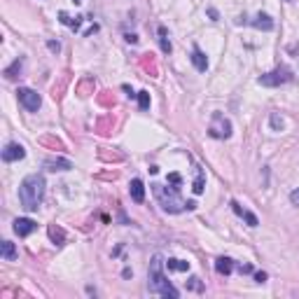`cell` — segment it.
Listing matches in <instances>:
<instances>
[{"label": "cell", "mask_w": 299, "mask_h": 299, "mask_svg": "<svg viewBox=\"0 0 299 299\" xmlns=\"http://www.w3.org/2000/svg\"><path fill=\"white\" fill-rule=\"evenodd\" d=\"M45 199V178L33 173L24 178V182L19 185V201L26 210H38L40 204Z\"/></svg>", "instance_id": "6da1fadb"}, {"label": "cell", "mask_w": 299, "mask_h": 299, "mask_svg": "<svg viewBox=\"0 0 299 299\" xmlns=\"http://www.w3.org/2000/svg\"><path fill=\"white\" fill-rule=\"evenodd\" d=\"M164 267H166V260L161 255H155L152 262H150V290L157 292V295H161V297H173V299L180 297V292L166 281V276L161 271Z\"/></svg>", "instance_id": "7a4b0ae2"}, {"label": "cell", "mask_w": 299, "mask_h": 299, "mask_svg": "<svg viewBox=\"0 0 299 299\" xmlns=\"http://www.w3.org/2000/svg\"><path fill=\"white\" fill-rule=\"evenodd\" d=\"M152 189H155V196L157 201H159V206L166 210V213H182V210H189V206L182 201L180 196H178V187H171L166 189L164 185H152Z\"/></svg>", "instance_id": "3957f363"}, {"label": "cell", "mask_w": 299, "mask_h": 299, "mask_svg": "<svg viewBox=\"0 0 299 299\" xmlns=\"http://www.w3.org/2000/svg\"><path fill=\"white\" fill-rule=\"evenodd\" d=\"M208 133L213 138H229V136H232V122L224 117V115L215 112V115H213V122H210Z\"/></svg>", "instance_id": "277c9868"}, {"label": "cell", "mask_w": 299, "mask_h": 299, "mask_svg": "<svg viewBox=\"0 0 299 299\" xmlns=\"http://www.w3.org/2000/svg\"><path fill=\"white\" fill-rule=\"evenodd\" d=\"M290 79H292V75H290L287 68H276L271 73H264V75H262L260 84L262 87H281V84H285Z\"/></svg>", "instance_id": "5b68a950"}, {"label": "cell", "mask_w": 299, "mask_h": 299, "mask_svg": "<svg viewBox=\"0 0 299 299\" xmlns=\"http://www.w3.org/2000/svg\"><path fill=\"white\" fill-rule=\"evenodd\" d=\"M16 98H19V103L24 105L28 112H38V110H40V103H42V98H40L38 91L28 89V87H24V89L16 91Z\"/></svg>", "instance_id": "8992f818"}, {"label": "cell", "mask_w": 299, "mask_h": 299, "mask_svg": "<svg viewBox=\"0 0 299 299\" xmlns=\"http://www.w3.org/2000/svg\"><path fill=\"white\" fill-rule=\"evenodd\" d=\"M24 157H26V150H24V145H19V143H7L5 150H2V159L5 161H19Z\"/></svg>", "instance_id": "52a82bcc"}, {"label": "cell", "mask_w": 299, "mask_h": 299, "mask_svg": "<svg viewBox=\"0 0 299 299\" xmlns=\"http://www.w3.org/2000/svg\"><path fill=\"white\" fill-rule=\"evenodd\" d=\"M35 227H38V224L31 220V218H16V220H14V232H16L19 236L33 234V232H35Z\"/></svg>", "instance_id": "ba28073f"}, {"label": "cell", "mask_w": 299, "mask_h": 299, "mask_svg": "<svg viewBox=\"0 0 299 299\" xmlns=\"http://www.w3.org/2000/svg\"><path fill=\"white\" fill-rule=\"evenodd\" d=\"M129 194H131V199H133L136 204H143V201H145V185H143V180L133 178V180H131V185H129Z\"/></svg>", "instance_id": "9c48e42d"}, {"label": "cell", "mask_w": 299, "mask_h": 299, "mask_svg": "<svg viewBox=\"0 0 299 299\" xmlns=\"http://www.w3.org/2000/svg\"><path fill=\"white\" fill-rule=\"evenodd\" d=\"M189 59H192V63H194V68L199 73H206V70H208V59H206V54L201 52L199 47L192 49V56H189Z\"/></svg>", "instance_id": "30bf717a"}, {"label": "cell", "mask_w": 299, "mask_h": 299, "mask_svg": "<svg viewBox=\"0 0 299 299\" xmlns=\"http://www.w3.org/2000/svg\"><path fill=\"white\" fill-rule=\"evenodd\" d=\"M215 271L222 273V276H229L234 271V260L232 257H218L215 260Z\"/></svg>", "instance_id": "8fae6325"}, {"label": "cell", "mask_w": 299, "mask_h": 299, "mask_svg": "<svg viewBox=\"0 0 299 299\" xmlns=\"http://www.w3.org/2000/svg\"><path fill=\"white\" fill-rule=\"evenodd\" d=\"M45 169L47 171H70L73 164H70L68 159H47V161H45Z\"/></svg>", "instance_id": "7c38bea8"}, {"label": "cell", "mask_w": 299, "mask_h": 299, "mask_svg": "<svg viewBox=\"0 0 299 299\" xmlns=\"http://www.w3.org/2000/svg\"><path fill=\"white\" fill-rule=\"evenodd\" d=\"M232 208H234L236 215H238V218H243V220H246L248 224H250V227H257V224H260V220H257V218H255L252 213H248L246 208H241V206H238L236 201H232Z\"/></svg>", "instance_id": "4fadbf2b"}, {"label": "cell", "mask_w": 299, "mask_h": 299, "mask_svg": "<svg viewBox=\"0 0 299 299\" xmlns=\"http://www.w3.org/2000/svg\"><path fill=\"white\" fill-rule=\"evenodd\" d=\"M252 26L262 28V31H271L273 21H271V16H269V14H257V16H255V21H252Z\"/></svg>", "instance_id": "5bb4252c"}, {"label": "cell", "mask_w": 299, "mask_h": 299, "mask_svg": "<svg viewBox=\"0 0 299 299\" xmlns=\"http://www.w3.org/2000/svg\"><path fill=\"white\" fill-rule=\"evenodd\" d=\"M166 269H169V271H187V269H189V262L169 257V260H166Z\"/></svg>", "instance_id": "9a60e30c"}, {"label": "cell", "mask_w": 299, "mask_h": 299, "mask_svg": "<svg viewBox=\"0 0 299 299\" xmlns=\"http://www.w3.org/2000/svg\"><path fill=\"white\" fill-rule=\"evenodd\" d=\"M47 232H49V238H52L56 246H61V243L65 241V232L61 229V227H56V224H49V229H47Z\"/></svg>", "instance_id": "2e32d148"}, {"label": "cell", "mask_w": 299, "mask_h": 299, "mask_svg": "<svg viewBox=\"0 0 299 299\" xmlns=\"http://www.w3.org/2000/svg\"><path fill=\"white\" fill-rule=\"evenodd\" d=\"M0 255H2V260H14V257H16V248H14L12 241H2Z\"/></svg>", "instance_id": "e0dca14e"}, {"label": "cell", "mask_w": 299, "mask_h": 299, "mask_svg": "<svg viewBox=\"0 0 299 299\" xmlns=\"http://www.w3.org/2000/svg\"><path fill=\"white\" fill-rule=\"evenodd\" d=\"M21 68H24V61H21V59H16V61H14V63L10 65L7 70H5V78H7V79H14L16 75H19V73H21Z\"/></svg>", "instance_id": "ac0fdd59"}, {"label": "cell", "mask_w": 299, "mask_h": 299, "mask_svg": "<svg viewBox=\"0 0 299 299\" xmlns=\"http://www.w3.org/2000/svg\"><path fill=\"white\" fill-rule=\"evenodd\" d=\"M59 19H61V24H63V26H70L73 31H78V28H79V16H75V19H73V16H68L65 12H61V14H59Z\"/></svg>", "instance_id": "d6986e66"}, {"label": "cell", "mask_w": 299, "mask_h": 299, "mask_svg": "<svg viewBox=\"0 0 299 299\" xmlns=\"http://www.w3.org/2000/svg\"><path fill=\"white\" fill-rule=\"evenodd\" d=\"M192 189H194V194H201V192H204V173H201V169L196 171V180H194V187H192Z\"/></svg>", "instance_id": "ffe728a7"}, {"label": "cell", "mask_w": 299, "mask_h": 299, "mask_svg": "<svg viewBox=\"0 0 299 299\" xmlns=\"http://www.w3.org/2000/svg\"><path fill=\"white\" fill-rule=\"evenodd\" d=\"M138 105H141V110L150 108V94L147 91H138Z\"/></svg>", "instance_id": "44dd1931"}, {"label": "cell", "mask_w": 299, "mask_h": 299, "mask_svg": "<svg viewBox=\"0 0 299 299\" xmlns=\"http://www.w3.org/2000/svg\"><path fill=\"white\" fill-rule=\"evenodd\" d=\"M159 42H161V49H164V52H171V42L166 40V28L164 26L159 28Z\"/></svg>", "instance_id": "7402d4cb"}, {"label": "cell", "mask_w": 299, "mask_h": 299, "mask_svg": "<svg viewBox=\"0 0 299 299\" xmlns=\"http://www.w3.org/2000/svg\"><path fill=\"white\" fill-rule=\"evenodd\" d=\"M271 129L273 131H281V129H283V119L278 117V112H273V115H271Z\"/></svg>", "instance_id": "603a6c76"}, {"label": "cell", "mask_w": 299, "mask_h": 299, "mask_svg": "<svg viewBox=\"0 0 299 299\" xmlns=\"http://www.w3.org/2000/svg\"><path fill=\"white\" fill-rule=\"evenodd\" d=\"M189 290H194V292H201V290H204L201 281H199L196 276H192V278H189Z\"/></svg>", "instance_id": "cb8c5ba5"}, {"label": "cell", "mask_w": 299, "mask_h": 299, "mask_svg": "<svg viewBox=\"0 0 299 299\" xmlns=\"http://www.w3.org/2000/svg\"><path fill=\"white\" fill-rule=\"evenodd\" d=\"M290 201H292L295 206H299V189H292V192H290Z\"/></svg>", "instance_id": "d4e9b609"}, {"label": "cell", "mask_w": 299, "mask_h": 299, "mask_svg": "<svg viewBox=\"0 0 299 299\" xmlns=\"http://www.w3.org/2000/svg\"><path fill=\"white\" fill-rule=\"evenodd\" d=\"M238 271L241 273H252V267H250V264H238Z\"/></svg>", "instance_id": "484cf974"}, {"label": "cell", "mask_w": 299, "mask_h": 299, "mask_svg": "<svg viewBox=\"0 0 299 299\" xmlns=\"http://www.w3.org/2000/svg\"><path fill=\"white\" fill-rule=\"evenodd\" d=\"M169 182H173V185H180V175H178V173H171Z\"/></svg>", "instance_id": "4316f807"}, {"label": "cell", "mask_w": 299, "mask_h": 299, "mask_svg": "<svg viewBox=\"0 0 299 299\" xmlns=\"http://www.w3.org/2000/svg\"><path fill=\"white\" fill-rule=\"evenodd\" d=\"M255 281H257V283H264V281H267V273H264V271L255 273Z\"/></svg>", "instance_id": "83f0119b"}, {"label": "cell", "mask_w": 299, "mask_h": 299, "mask_svg": "<svg viewBox=\"0 0 299 299\" xmlns=\"http://www.w3.org/2000/svg\"><path fill=\"white\" fill-rule=\"evenodd\" d=\"M73 2H75V5H78V2H82V0H73Z\"/></svg>", "instance_id": "f1b7e54d"}]
</instances>
